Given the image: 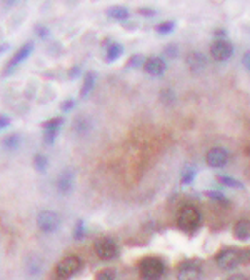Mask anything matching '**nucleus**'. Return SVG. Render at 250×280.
Wrapping results in <instances>:
<instances>
[{
    "label": "nucleus",
    "mask_w": 250,
    "mask_h": 280,
    "mask_svg": "<svg viewBox=\"0 0 250 280\" xmlns=\"http://www.w3.org/2000/svg\"><path fill=\"white\" fill-rule=\"evenodd\" d=\"M165 54L170 55V57H175V55H177V49H175V47H167V49H165Z\"/></svg>",
    "instance_id": "c9c22d12"
},
{
    "label": "nucleus",
    "mask_w": 250,
    "mask_h": 280,
    "mask_svg": "<svg viewBox=\"0 0 250 280\" xmlns=\"http://www.w3.org/2000/svg\"><path fill=\"white\" fill-rule=\"evenodd\" d=\"M205 162H207L209 167L220 169L229 162V152L222 147H214L205 154Z\"/></svg>",
    "instance_id": "6e6552de"
},
{
    "label": "nucleus",
    "mask_w": 250,
    "mask_h": 280,
    "mask_svg": "<svg viewBox=\"0 0 250 280\" xmlns=\"http://www.w3.org/2000/svg\"><path fill=\"white\" fill-rule=\"evenodd\" d=\"M242 64H244V67L250 72V50H247V52H245V54H244V57H242Z\"/></svg>",
    "instance_id": "473e14b6"
},
{
    "label": "nucleus",
    "mask_w": 250,
    "mask_h": 280,
    "mask_svg": "<svg viewBox=\"0 0 250 280\" xmlns=\"http://www.w3.org/2000/svg\"><path fill=\"white\" fill-rule=\"evenodd\" d=\"M32 50H34V43H32V42L24 43V45H22L20 49L14 54V57H12V59H10V62L7 64L5 73H10V72H12V69H15L17 65H20L22 62H24V60H27V59H29V55L32 54Z\"/></svg>",
    "instance_id": "9b49d317"
},
{
    "label": "nucleus",
    "mask_w": 250,
    "mask_h": 280,
    "mask_svg": "<svg viewBox=\"0 0 250 280\" xmlns=\"http://www.w3.org/2000/svg\"><path fill=\"white\" fill-rule=\"evenodd\" d=\"M82 267V260L75 255H69L62 259L55 267V279L57 280H69L73 277Z\"/></svg>",
    "instance_id": "7ed1b4c3"
},
{
    "label": "nucleus",
    "mask_w": 250,
    "mask_h": 280,
    "mask_svg": "<svg viewBox=\"0 0 250 280\" xmlns=\"http://www.w3.org/2000/svg\"><path fill=\"white\" fill-rule=\"evenodd\" d=\"M227 280H249L245 275H240V274H237V275H232L230 279H227Z\"/></svg>",
    "instance_id": "4c0bfd02"
},
{
    "label": "nucleus",
    "mask_w": 250,
    "mask_h": 280,
    "mask_svg": "<svg viewBox=\"0 0 250 280\" xmlns=\"http://www.w3.org/2000/svg\"><path fill=\"white\" fill-rule=\"evenodd\" d=\"M95 87V75L94 73H87L85 78H83V84L80 89V97H87Z\"/></svg>",
    "instance_id": "dca6fc26"
},
{
    "label": "nucleus",
    "mask_w": 250,
    "mask_h": 280,
    "mask_svg": "<svg viewBox=\"0 0 250 280\" xmlns=\"http://www.w3.org/2000/svg\"><path fill=\"white\" fill-rule=\"evenodd\" d=\"M83 234H85V232H83V224L82 222H78L77 227H75V239H82Z\"/></svg>",
    "instance_id": "f704fd0d"
},
{
    "label": "nucleus",
    "mask_w": 250,
    "mask_h": 280,
    "mask_svg": "<svg viewBox=\"0 0 250 280\" xmlns=\"http://www.w3.org/2000/svg\"><path fill=\"white\" fill-rule=\"evenodd\" d=\"M142 55H134L130 57V60L127 62V67H139L140 64H142Z\"/></svg>",
    "instance_id": "c85d7f7f"
},
{
    "label": "nucleus",
    "mask_w": 250,
    "mask_h": 280,
    "mask_svg": "<svg viewBox=\"0 0 250 280\" xmlns=\"http://www.w3.org/2000/svg\"><path fill=\"white\" fill-rule=\"evenodd\" d=\"M164 270L165 267L162 264V260L155 259V257H147L139 264L140 277L143 280H159L164 275Z\"/></svg>",
    "instance_id": "f03ea898"
},
{
    "label": "nucleus",
    "mask_w": 250,
    "mask_h": 280,
    "mask_svg": "<svg viewBox=\"0 0 250 280\" xmlns=\"http://www.w3.org/2000/svg\"><path fill=\"white\" fill-rule=\"evenodd\" d=\"M90 120L87 119V117H80V119L75 120V125H73V129H75L77 134H87L90 130Z\"/></svg>",
    "instance_id": "412c9836"
},
{
    "label": "nucleus",
    "mask_w": 250,
    "mask_h": 280,
    "mask_svg": "<svg viewBox=\"0 0 250 280\" xmlns=\"http://www.w3.org/2000/svg\"><path fill=\"white\" fill-rule=\"evenodd\" d=\"M200 275L202 269L197 262H185L177 270V280H199Z\"/></svg>",
    "instance_id": "9d476101"
},
{
    "label": "nucleus",
    "mask_w": 250,
    "mask_h": 280,
    "mask_svg": "<svg viewBox=\"0 0 250 280\" xmlns=\"http://www.w3.org/2000/svg\"><path fill=\"white\" fill-rule=\"evenodd\" d=\"M234 235L240 240H247L250 237V222L249 220L237 222L234 227Z\"/></svg>",
    "instance_id": "2eb2a0df"
},
{
    "label": "nucleus",
    "mask_w": 250,
    "mask_h": 280,
    "mask_svg": "<svg viewBox=\"0 0 250 280\" xmlns=\"http://www.w3.org/2000/svg\"><path fill=\"white\" fill-rule=\"evenodd\" d=\"M160 99L164 100L165 104H170V102H174V100H175V94L170 89H165V90L160 92Z\"/></svg>",
    "instance_id": "bb28decb"
},
{
    "label": "nucleus",
    "mask_w": 250,
    "mask_h": 280,
    "mask_svg": "<svg viewBox=\"0 0 250 280\" xmlns=\"http://www.w3.org/2000/svg\"><path fill=\"white\" fill-rule=\"evenodd\" d=\"M175 29V24L172 20H167V22H162V24H159L155 27V30L159 34H162V35H167V34H170L172 32V30Z\"/></svg>",
    "instance_id": "5701e85b"
},
{
    "label": "nucleus",
    "mask_w": 250,
    "mask_h": 280,
    "mask_svg": "<svg viewBox=\"0 0 250 280\" xmlns=\"http://www.w3.org/2000/svg\"><path fill=\"white\" fill-rule=\"evenodd\" d=\"M97 280H115V272L112 269H104L100 270L97 275Z\"/></svg>",
    "instance_id": "a878e982"
},
{
    "label": "nucleus",
    "mask_w": 250,
    "mask_h": 280,
    "mask_svg": "<svg viewBox=\"0 0 250 280\" xmlns=\"http://www.w3.org/2000/svg\"><path fill=\"white\" fill-rule=\"evenodd\" d=\"M139 14L143 17H153L155 15V10H152V8H139Z\"/></svg>",
    "instance_id": "72a5a7b5"
},
{
    "label": "nucleus",
    "mask_w": 250,
    "mask_h": 280,
    "mask_svg": "<svg viewBox=\"0 0 250 280\" xmlns=\"http://www.w3.org/2000/svg\"><path fill=\"white\" fill-rule=\"evenodd\" d=\"M20 135L19 134H8L2 139V147L8 152H14L20 147Z\"/></svg>",
    "instance_id": "4468645a"
},
{
    "label": "nucleus",
    "mask_w": 250,
    "mask_h": 280,
    "mask_svg": "<svg viewBox=\"0 0 250 280\" xmlns=\"http://www.w3.org/2000/svg\"><path fill=\"white\" fill-rule=\"evenodd\" d=\"M207 65V59H205L204 54L200 52H190L187 55V67L192 70V72H202Z\"/></svg>",
    "instance_id": "ddd939ff"
},
{
    "label": "nucleus",
    "mask_w": 250,
    "mask_h": 280,
    "mask_svg": "<svg viewBox=\"0 0 250 280\" xmlns=\"http://www.w3.org/2000/svg\"><path fill=\"white\" fill-rule=\"evenodd\" d=\"M240 260H242V253L237 250V248H223L217 255V265L225 270L235 269L240 264Z\"/></svg>",
    "instance_id": "0eeeda50"
},
{
    "label": "nucleus",
    "mask_w": 250,
    "mask_h": 280,
    "mask_svg": "<svg viewBox=\"0 0 250 280\" xmlns=\"http://www.w3.org/2000/svg\"><path fill=\"white\" fill-rule=\"evenodd\" d=\"M34 167L38 172H45L47 167H49V159L43 154H35L34 155Z\"/></svg>",
    "instance_id": "6ab92c4d"
},
{
    "label": "nucleus",
    "mask_w": 250,
    "mask_h": 280,
    "mask_svg": "<svg viewBox=\"0 0 250 280\" xmlns=\"http://www.w3.org/2000/svg\"><path fill=\"white\" fill-rule=\"evenodd\" d=\"M215 34H217V37H223V35H225V30L218 29V30H217V32H215Z\"/></svg>",
    "instance_id": "58836bf2"
},
{
    "label": "nucleus",
    "mask_w": 250,
    "mask_h": 280,
    "mask_svg": "<svg viewBox=\"0 0 250 280\" xmlns=\"http://www.w3.org/2000/svg\"><path fill=\"white\" fill-rule=\"evenodd\" d=\"M62 124H64L62 117H54V119H49L47 122H43V130H60Z\"/></svg>",
    "instance_id": "4be33fe9"
},
{
    "label": "nucleus",
    "mask_w": 250,
    "mask_h": 280,
    "mask_svg": "<svg viewBox=\"0 0 250 280\" xmlns=\"http://www.w3.org/2000/svg\"><path fill=\"white\" fill-rule=\"evenodd\" d=\"M143 69H145V72L148 73V75L160 77L165 73L167 64H165L164 59H160V57H150V59H147L145 62H143Z\"/></svg>",
    "instance_id": "f8f14e48"
},
{
    "label": "nucleus",
    "mask_w": 250,
    "mask_h": 280,
    "mask_svg": "<svg viewBox=\"0 0 250 280\" xmlns=\"http://www.w3.org/2000/svg\"><path fill=\"white\" fill-rule=\"evenodd\" d=\"M73 183H75V172L72 169H64L57 177L55 185L60 194H69L73 189Z\"/></svg>",
    "instance_id": "1a4fd4ad"
},
{
    "label": "nucleus",
    "mask_w": 250,
    "mask_h": 280,
    "mask_svg": "<svg viewBox=\"0 0 250 280\" xmlns=\"http://www.w3.org/2000/svg\"><path fill=\"white\" fill-rule=\"evenodd\" d=\"M107 15L113 20H127L129 19V10L125 7H112L107 10Z\"/></svg>",
    "instance_id": "f3484780"
},
{
    "label": "nucleus",
    "mask_w": 250,
    "mask_h": 280,
    "mask_svg": "<svg viewBox=\"0 0 250 280\" xmlns=\"http://www.w3.org/2000/svg\"><path fill=\"white\" fill-rule=\"evenodd\" d=\"M207 197H210V199H215V200H220V202H225V197H223L220 192H207Z\"/></svg>",
    "instance_id": "2f4dec72"
},
{
    "label": "nucleus",
    "mask_w": 250,
    "mask_h": 280,
    "mask_svg": "<svg viewBox=\"0 0 250 280\" xmlns=\"http://www.w3.org/2000/svg\"><path fill=\"white\" fill-rule=\"evenodd\" d=\"M35 32H37L38 37L45 38L47 35H49V29H47V27H43V25H37V27H35Z\"/></svg>",
    "instance_id": "c756f323"
},
{
    "label": "nucleus",
    "mask_w": 250,
    "mask_h": 280,
    "mask_svg": "<svg viewBox=\"0 0 250 280\" xmlns=\"http://www.w3.org/2000/svg\"><path fill=\"white\" fill-rule=\"evenodd\" d=\"M210 55L217 62H225V60H229L234 55V45L229 40L218 38V40H215L210 45Z\"/></svg>",
    "instance_id": "423d86ee"
},
{
    "label": "nucleus",
    "mask_w": 250,
    "mask_h": 280,
    "mask_svg": "<svg viewBox=\"0 0 250 280\" xmlns=\"http://www.w3.org/2000/svg\"><path fill=\"white\" fill-rule=\"evenodd\" d=\"M37 225L38 229L45 234H52V232H57L60 227V217L57 212H52V210H43L37 215Z\"/></svg>",
    "instance_id": "20e7f679"
},
{
    "label": "nucleus",
    "mask_w": 250,
    "mask_h": 280,
    "mask_svg": "<svg viewBox=\"0 0 250 280\" xmlns=\"http://www.w3.org/2000/svg\"><path fill=\"white\" fill-rule=\"evenodd\" d=\"M122 54H124V47H122L120 43H110V45L107 47V60L108 62L117 60Z\"/></svg>",
    "instance_id": "a211bd4d"
},
{
    "label": "nucleus",
    "mask_w": 250,
    "mask_h": 280,
    "mask_svg": "<svg viewBox=\"0 0 250 280\" xmlns=\"http://www.w3.org/2000/svg\"><path fill=\"white\" fill-rule=\"evenodd\" d=\"M0 2L3 3V5L5 7H14L17 2H19V0H0Z\"/></svg>",
    "instance_id": "e433bc0d"
},
{
    "label": "nucleus",
    "mask_w": 250,
    "mask_h": 280,
    "mask_svg": "<svg viewBox=\"0 0 250 280\" xmlns=\"http://www.w3.org/2000/svg\"><path fill=\"white\" fill-rule=\"evenodd\" d=\"M195 177V169L194 167H185L183 169V174H182V183L183 185H188V183H192Z\"/></svg>",
    "instance_id": "b1692460"
},
{
    "label": "nucleus",
    "mask_w": 250,
    "mask_h": 280,
    "mask_svg": "<svg viewBox=\"0 0 250 280\" xmlns=\"http://www.w3.org/2000/svg\"><path fill=\"white\" fill-rule=\"evenodd\" d=\"M95 253L100 260H112L117 257L118 253V248H117V244L115 240L110 239V237H102L95 242Z\"/></svg>",
    "instance_id": "39448f33"
},
{
    "label": "nucleus",
    "mask_w": 250,
    "mask_h": 280,
    "mask_svg": "<svg viewBox=\"0 0 250 280\" xmlns=\"http://www.w3.org/2000/svg\"><path fill=\"white\" fill-rule=\"evenodd\" d=\"M217 180L222 183V185H225V187H232V189H242V182H239V180H235V178H232L229 177V175H218L217 177Z\"/></svg>",
    "instance_id": "aec40b11"
},
{
    "label": "nucleus",
    "mask_w": 250,
    "mask_h": 280,
    "mask_svg": "<svg viewBox=\"0 0 250 280\" xmlns=\"http://www.w3.org/2000/svg\"><path fill=\"white\" fill-rule=\"evenodd\" d=\"M73 107H75V100H73V99H67V100H64V102L60 104V110H62V112L73 110Z\"/></svg>",
    "instance_id": "cd10ccee"
},
{
    "label": "nucleus",
    "mask_w": 250,
    "mask_h": 280,
    "mask_svg": "<svg viewBox=\"0 0 250 280\" xmlns=\"http://www.w3.org/2000/svg\"><path fill=\"white\" fill-rule=\"evenodd\" d=\"M200 220H202L200 212L194 205H185V207H182L177 213V225L179 229L183 232L197 230L200 225Z\"/></svg>",
    "instance_id": "f257e3e1"
},
{
    "label": "nucleus",
    "mask_w": 250,
    "mask_h": 280,
    "mask_svg": "<svg viewBox=\"0 0 250 280\" xmlns=\"http://www.w3.org/2000/svg\"><path fill=\"white\" fill-rule=\"evenodd\" d=\"M10 117H7V115H0V130H3V129H7L8 125H10Z\"/></svg>",
    "instance_id": "7c9ffc66"
},
{
    "label": "nucleus",
    "mask_w": 250,
    "mask_h": 280,
    "mask_svg": "<svg viewBox=\"0 0 250 280\" xmlns=\"http://www.w3.org/2000/svg\"><path fill=\"white\" fill-rule=\"evenodd\" d=\"M57 134H59V130H43V142L47 145H52L57 139Z\"/></svg>",
    "instance_id": "393cba45"
}]
</instances>
